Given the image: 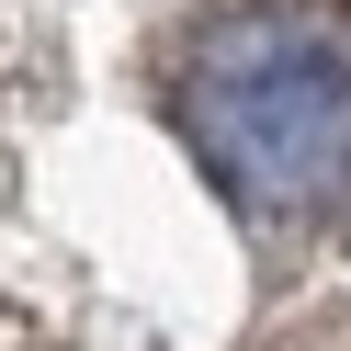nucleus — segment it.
I'll return each instance as SVG.
<instances>
[{
  "label": "nucleus",
  "mask_w": 351,
  "mask_h": 351,
  "mask_svg": "<svg viewBox=\"0 0 351 351\" xmlns=\"http://www.w3.org/2000/svg\"><path fill=\"white\" fill-rule=\"evenodd\" d=\"M215 114H227V147L250 170H272V182H317L351 147V91H340V69L306 57V46L238 57V69L215 80Z\"/></svg>",
  "instance_id": "1"
}]
</instances>
